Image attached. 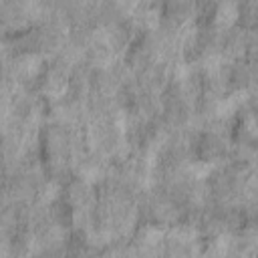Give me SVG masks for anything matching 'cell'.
<instances>
[{"mask_svg":"<svg viewBox=\"0 0 258 258\" xmlns=\"http://www.w3.org/2000/svg\"><path fill=\"white\" fill-rule=\"evenodd\" d=\"M115 4H117L119 10H123L127 14H133L139 6V0H115Z\"/></svg>","mask_w":258,"mask_h":258,"instance_id":"obj_7","label":"cell"},{"mask_svg":"<svg viewBox=\"0 0 258 258\" xmlns=\"http://www.w3.org/2000/svg\"><path fill=\"white\" fill-rule=\"evenodd\" d=\"M210 171H212V165H208V163H194V165H189V173H191L196 179L206 177Z\"/></svg>","mask_w":258,"mask_h":258,"instance_id":"obj_3","label":"cell"},{"mask_svg":"<svg viewBox=\"0 0 258 258\" xmlns=\"http://www.w3.org/2000/svg\"><path fill=\"white\" fill-rule=\"evenodd\" d=\"M161 238H163V232L157 230V228H147L145 234H143L145 244H157V242H161Z\"/></svg>","mask_w":258,"mask_h":258,"instance_id":"obj_5","label":"cell"},{"mask_svg":"<svg viewBox=\"0 0 258 258\" xmlns=\"http://www.w3.org/2000/svg\"><path fill=\"white\" fill-rule=\"evenodd\" d=\"M18 73H22L24 77H36L38 71L42 69V58L38 54H24L18 58V64H16Z\"/></svg>","mask_w":258,"mask_h":258,"instance_id":"obj_2","label":"cell"},{"mask_svg":"<svg viewBox=\"0 0 258 258\" xmlns=\"http://www.w3.org/2000/svg\"><path fill=\"white\" fill-rule=\"evenodd\" d=\"M81 175H83V179H85V181L93 183V181L101 179V169H99L97 165H89V167H85V169L81 171Z\"/></svg>","mask_w":258,"mask_h":258,"instance_id":"obj_4","label":"cell"},{"mask_svg":"<svg viewBox=\"0 0 258 258\" xmlns=\"http://www.w3.org/2000/svg\"><path fill=\"white\" fill-rule=\"evenodd\" d=\"M64 89H67V83L64 81H50L48 87H46V93L52 95V97H60L64 93Z\"/></svg>","mask_w":258,"mask_h":258,"instance_id":"obj_6","label":"cell"},{"mask_svg":"<svg viewBox=\"0 0 258 258\" xmlns=\"http://www.w3.org/2000/svg\"><path fill=\"white\" fill-rule=\"evenodd\" d=\"M240 18V6L236 0H222L214 12V24L220 30L232 28Z\"/></svg>","mask_w":258,"mask_h":258,"instance_id":"obj_1","label":"cell"}]
</instances>
